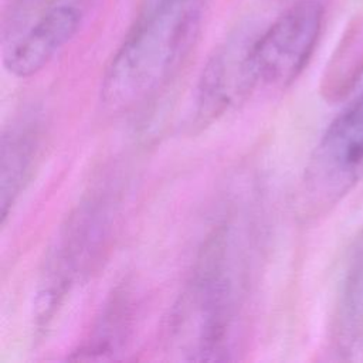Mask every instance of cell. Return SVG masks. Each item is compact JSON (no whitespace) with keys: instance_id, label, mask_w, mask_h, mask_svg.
Here are the masks:
<instances>
[{"instance_id":"6da1fadb","label":"cell","mask_w":363,"mask_h":363,"mask_svg":"<svg viewBox=\"0 0 363 363\" xmlns=\"http://www.w3.org/2000/svg\"><path fill=\"white\" fill-rule=\"evenodd\" d=\"M234 235L218 227L206 241L169 322V342L183 360H231L238 349L242 274Z\"/></svg>"},{"instance_id":"7a4b0ae2","label":"cell","mask_w":363,"mask_h":363,"mask_svg":"<svg viewBox=\"0 0 363 363\" xmlns=\"http://www.w3.org/2000/svg\"><path fill=\"white\" fill-rule=\"evenodd\" d=\"M200 18L201 0H150L104 72V108L128 112L163 89L189 54Z\"/></svg>"},{"instance_id":"3957f363","label":"cell","mask_w":363,"mask_h":363,"mask_svg":"<svg viewBox=\"0 0 363 363\" xmlns=\"http://www.w3.org/2000/svg\"><path fill=\"white\" fill-rule=\"evenodd\" d=\"M323 9L316 0H301L257 33L251 64L258 86L284 88L308 64L320 35Z\"/></svg>"},{"instance_id":"277c9868","label":"cell","mask_w":363,"mask_h":363,"mask_svg":"<svg viewBox=\"0 0 363 363\" xmlns=\"http://www.w3.org/2000/svg\"><path fill=\"white\" fill-rule=\"evenodd\" d=\"M363 177V95L326 129L306 169L312 206L330 207Z\"/></svg>"},{"instance_id":"5b68a950","label":"cell","mask_w":363,"mask_h":363,"mask_svg":"<svg viewBox=\"0 0 363 363\" xmlns=\"http://www.w3.org/2000/svg\"><path fill=\"white\" fill-rule=\"evenodd\" d=\"M108 211L88 201L68 218L51 251L37 298L40 320H47L69 286L99 258L108 237Z\"/></svg>"},{"instance_id":"8992f818","label":"cell","mask_w":363,"mask_h":363,"mask_svg":"<svg viewBox=\"0 0 363 363\" xmlns=\"http://www.w3.org/2000/svg\"><path fill=\"white\" fill-rule=\"evenodd\" d=\"M257 33L241 28L224 40L204 65L196 89V121L213 122L242 102L257 86L251 47Z\"/></svg>"},{"instance_id":"52a82bcc","label":"cell","mask_w":363,"mask_h":363,"mask_svg":"<svg viewBox=\"0 0 363 363\" xmlns=\"http://www.w3.org/2000/svg\"><path fill=\"white\" fill-rule=\"evenodd\" d=\"M82 11L62 3L43 11L21 31L10 35L3 45V65L17 78L40 72L77 34Z\"/></svg>"},{"instance_id":"ba28073f","label":"cell","mask_w":363,"mask_h":363,"mask_svg":"<svg viewBox=\"0 0 363 363\" xmlns=\"http://www.w3.org/2000/svg\"><path fill=\"white\" fill-rule=\"evenodd\" d=\"M38 146L40 133L33 122H20L3 132L0 164V204L3 224L30 177Z\"/></svg>"},{"instance_id":"9c48e42d","label":"cell","mask_w":363,"mask_h":363,"mask_svg":"<svg viewBox=\"0 0 363 363\" xmlns=\"http://www.w3.org/2000/svg\"><path fill=\"white\" fill-rule=\"evenodd\" d=\"M363 74V20L343 37L322 78V94L328 101H340Z\"/></svg>"},{"instance_id":"30bf717a","label":"cell","mask_w":363,"mask_h":363,"mask_svg":"<svg viewBox=\"0 0 363 363\" xmlns=\"http://www.w3.org/2000/svg\"><path fill=\"white\" fill-rule=\"evenodd\" d=\"M126 294H118L112 298L108 308L104 311L101 319L92 330L88 340L84 342L71 359L96 360L109 359L122 346L123 337L129 328L130 311Z\"/></svg>"},{"instance_id":"8fae6325","label":"cell","mask_w":363,"mask_h":363,"mask_svg":"<svg viewBox=\"0 0 363 363\" xmlns=\"http://www.w3.org/2000/svg\"><path fill=\"white\" fill-rule=\"evenodd\" d=\"M339 319L340 330L347 342H357L363 337V247L347 274Z\"/></svg>"}]
</instances>
